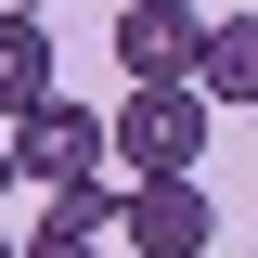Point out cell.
Wrapping results in <instances>:
<instances>
[{"label":"cell","instance_id":"8fae6325","mask_svg":"<svg viewBox=\"0 0 258 258\" xmlns=\"http://www.w3.org/2000/svg\"><path fill=\"white\" fill-rule=\"evenodd\" d=\"M0 258H26V245H13V232H0Z\"/></svg>","mask_w":258,"mask_h":258},{"label":"cell","instance_id":"9c48e42d","mask_svg":"<svg viewBox=\"0 0 258 258\" xmlns=\"http://www.w3.org/2000/svg\"><path fill=\"white\" fill-rule=\"evenodd\" d=\"M0 181H13V129H0Z\"/></svg>","mask_w":258,"mask_h":258},{"label":"cell","instance_id":"6da1fadb","mask_svg":"<svg viewBox=\"0 0 258 258\" xmlns=\"http://www.w3.org/2000/svg\"><path fill=\"white\" fill-rule=\"evenodd\" d=\"M116 168H129V181H181V168H207V91H194V78L129 91V103H116Z\"/></svg>","mask_w":258,"mask_h":258},{"label":"cell","instance_id":"3957f363","mask_svg":"<svg viewBox=\"0 0 258 258\" xmlns=\"http://www.w3.org/2000/svg\"><path fill=\"white\" fill-rule=\"evenodd\" d=\"M116 155V129L91 116V103H39V116H13V181H39V194H64V181H91V168Z\"/></svg>","mask_w":258,"mask_h":258},{"label":"cell","instance_id":"52a82bcc","mask_svg":"<svg viewBox=\"0 0 258 258\" xmlns=\"http://www.w3.org/2000/svg\"><path fill=\"white\" fill-rule=\"evenodd\" d=\"M116 207H129V181H103V168H91V181L52 194V232H91V245H103V232H116Z\"/></svg>","mask_w":258,"mask_h":258},{"label":"cell","instance_id":"5b68a950","mask_svg":"<svg viewBox=\"0 0 258 258\" xmlns=\"http://www.w3.org/2000/svg\"><path fill=\"white\" fill-rule=\"evenodd\" d=\"M39 103H52V26L0 0V129H13V116H39Z\"/></svg>","mask_w":258,"mask_h":258},{"label":"cell","instance_id":"277c9868","mask_svg":"<svg viewBox=\"0 0 258 258\" xmlns=\"http://www.w3.org/2000/svg\"><path fill=\"white\" fill-rule=\"evenodd\" d=\"M116 64H129V91L194 78V64H207V13H194V0H129L116 13Z\"/></svg>","mask_w":258,"mask_h":258},{"label":"cell","instance_id":"30bf717a","mask_svg":"<svg viewBox=\"0 0 258 258\" xmlns=\"http://www.w3.org/2000/svg\"><path fill=\"white\" fill-rule=\"evenodd\" d=\"M13 13H52V0H13Z\"/></svg>","mask_w":258,"mask_h":258},{"label":"cell","instance_id":"8992f818","mask_svg":"<svg viewBox=\"0 0 258 258\" xmlns=\"http://www.w3.org/2000/svg\"><path fill=\"white\" fill-rule=\"evenodd\" d=\"M194 91L258 116V13H220V26H207V64H194Z\"/></svg>","mask_w":258,"mask_h":258},{"label":"cell","instance_id":"ba28073f","mask_svg":"<svg viewBox=\"0 0 258 258\" xmlns=\"http://www.w3.org/2000/svg\"><path fill=\"white\" fill-rule=\"evenodd\" d=\"M26 258H103V245H91V232H52V220H39V232H26Z\"/></svg>","mask_w":258,"mask_h":258},{"label":"cell","instance_id":"7a4b0ae2","mask_svg":"<svg viewBox=\"0 0 258 258\" xmlns=\"http://www.w3.org/2000/svg\"><path fill=\"white\" fill-rule=\"evenodd\" d=\"M116 245H129V258H207V245H220V194L194 181V168H181V181H129Z\"/></svg>","mask_w":258,"mask_h":258}]
</instances>
